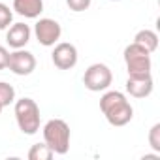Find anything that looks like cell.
Wrapping results in <instances>:
<instances>
[{
  "label": "cell",
  "mask_w": 160,
  "mask_h": 160,
  "mask_svg": "<svg viewBox=\"0 0 160 160\" xmlns=\"http://www.w3.org/2000/svg\"><path fill=\"white\" fill-rule=\"evenodd\" d=\"M91 2H92V0H66L68 8H70L72 12H75V13L89 10V8H91Z\"/></svg>",
  "instance_id": "17"
},
{
  "label": "cell",
  "mask_w": 160,
  "mask_h": 160,
  "mask_svg": "<svg viewBox=\"0 0 160 160\" xmlns=\"http://www.w3.org/2000/svg\"><path fill=\"white\" fill-rule=\"evenodd\" d=\"M34 34L40 45L43 47H53L55 43H58L60 36H62V27L58 21L49 19V17H42L38 19V23L34 25Z\"/></svg>",
  "instance_id": "6"
},
{
  "label": "cell",
  "mask_w": 160,
  "mask_h": 160,
  "mask_svg": "<svg viewBox=\"0 0 160 160\" xmlns=\"http://www.w3.org/2000/svg\"><path fill=\"white\" fill-rule=\"evenodd\" d=\"M13 10L25 19H36L43 12V0H13Z\"/></svg>",
  "instance_id": "11"
},
{
  "label": "cell",
  "mask_w": 160,
  "mask_h": 160,
  "mask_svg": "<svg viewBox=\"0 0 160 160\" xmlns=\"http://www.w3.org/2000/svg\"><path fill=\"white\" fill-rule=\"evenodd\" d=\"M8 58H10V51L4 45H0V70L8 68Z\"/></svg>",
  "instance_id": "18"
},
{
  "label": "cell",
  "mask_w": 160,
  "mask_h": 160,
  "mask_svg": "<svg viewBox=\"0 0 160 160\" xmlns=\"http://www.w3.org/2000/svg\"><path fill=\"white\" fill-rule=\"evenodd\" d=\"M134 43H138V45H141L145 51H149L151 55L158 49V34L154 32V30H151V28H143V30H139L136 36H134Z\"/></svg>",
  "instance_id": "12"
},
{
  "label": "cell",
  "mask_w": 160,
  "mask_h": 160,
  "mask_svg": "<svg viewBox=\"0 0 160 160\" xmlns=\"http://www.w3.org/2000/svg\"><path fill=\"white\" fill-rule=\"evenodd\" d=\"M113 83V73L109 70L108 64H102V62H94L91 64L85 73H83V85L85 89H89L91 92H102V91H108Z\"/></svg>",
  "instance_id": "5"
},
{
  "label": "cell",
  "mask_w": 160,
  "mask_h": 160,
  "mask_svg": "<svg viewBox=\"0 0 160 160\" xmlns=\"http://www.w3.org/2000/svg\"><path fill=\"white\" fill-rule=\"evenodd\" d=\"M8 70L15 75H30L36 70V57L27 49H13L8 58Z\"/></svg>",
  "instance_id": "7"
},
{
  "label": "cell",
  "mask_w": 160,
  "mask_h": 160,
  "mask_svg": "<svg viewBox=\"0 0 160 160\" xmlns=\"http://www.w3.org/2000/svg\"><path fill=\"white\" fill-rule=\"evenodd\" d=\"M77 58H79V55H77V49L73 43H70V42L55 43V49L51 53V60L58 70H72L77 64Z\"/></svg>",
  "instance_id": "8"
},
{
  "label": "cell",
  "mask_w": 160,
  "mask_h": 160,
  "mask_svg": "<svg viewBox=\"0 0 160 160\" xmlns=\"http://www.w3.org/2000/svg\"><path fill=\"white\" fill-rule=\"evenodd\" d=\"M100 111L104 113L106 121L111 126H124L134 117V108L130 106L124 92L119 91H106L100 98Z\"/></svg>",
  "instance_id": "1"
},
{
  "label": "cell",
  "mask_w": 160,
  "mask_h": 160,
  "mask_svg": "<svg viewBox=\"0 0 160 160\" xmlns=\"http://www.w3.org/2000/svg\"><path fill=\"white\" fill-rule=\"evenodd\" d=\"M55 152L49 149L47 143H36L28 151V160H51Z\"/></svg>",
  "instance_id": "13"
},
{
  "label": "cell",
  "mask_w": 160,
  "mask_h": 160,
  "mask_svg": "<svg viewBox=\"0 0 160 160\" xmlns=\"http://www.w3.org/2000/svg\"><path fill=\"white\" fill-rule=\"evenodd\" d=\"M43 143L49 145V149L55 154H66L70 149V126L62 119H51L43 124Z\"/></svg>",
  "instance_id": "2"
},
{
  "label": "cell",
  "mask_w": 160,
  "mask_h": 160,
  "mask_svg": "<svg viewBox=\"0 0 160 160\" xmlns=\"http://www.w3.org/2000/svg\"><path fill=\"white\" fill-rule=\"evenodd\" d=\"M111 2H119V0H111Z\"/></svg>",
  "instance_id": "20"
},
{
  "label": "cell",
  "mask_w": 160,
  "mask_h": 160,
  "mask_svg": "<svg viewBox=\"0 0 160 160\" xmlns=\"http://www.w3.org/2000/svg\"><path fill=\"white\" fill-rule=\"evenodd\" d=\"M2 109H4V108H2V106H0V113H2Z\"/></svg>",
  "instance_id": "19"
},
{
  "label": "cell",
  "mask_w": 160,
  "mask_h": 160,
  "mask_svg": "<svg viewBox=\"0 0 160 160\" xmlns=\"http://www.w3.org/2000/svg\"><path fill=\"white\" fill-rule=\"evenodd\" d=\"M6 42L12 49H23L28 42H30V27L25 25V23H12L8 28H6Z\"/></svg>",
  "instance_id": "10"
},
{
  "label": "cell",
  "mask_w": 160,
  "mask_h": 160,
  "mask_svg": "<svg viewBox=\"0 0 160 160\" xmlns=\"http://www.w3.org/2000/svg\"><path fill=\"white\" fill-rule=\"evenodd\" d=\"M12 23H13V12L10 10V6L0 2V30H6Z\"/></svg>",
  "instance_id": "16"
},
{
  "label": "cell",
  "mask_w": 160,
  "mask_h": 160,
  "mask_svg": "<svg viewBox=\"0 0 160 160\" xmlns=\"http://www.w3.org/2000/svg\"><path fill=\"white\" fill-rule=\"evenodd\" d=\"M13 102H15V89L6 81H0V106L6 108Z\"/></svg>",
  "instance_id": "14"
},
{
  "label": "cell",
  "mask_w": 160,
  "mask_h": 160,
  "mask_svg": "<svg viewBox=\"0 0 160 160\" xmlns=\"http://www.w3.org/2000/svg\"><path fill=\"white\" fill-rule=\"evenodd\" d=\"M124 64L128 70V75H143V73H151L152 68V60H151V53L145 51L141 45L138 43H130L124 47Z\"/></svg>",
  "instance_id": "4"
},
{
  "label": "cell",
  "mask_w": 160,
  "mask_h": 160,
  "mask_svg": "<svg viewBox=\"0 0 160 160\" xmlns=\"http://www.w3.org/2000/svg\"><path fill=\"white\" fill-rule=\"evenodd\" d=\"M149 145L154 152L160 154V122H154L149 130Z\"/></svg>",
  "instance_id": "15"
},
{
  "label": "cell",
  "mask_w": 160,
  "mask_h": 160,
  "mask_svg": "<svg viewBox=\"0 0 160 160\" xmlns=\"http://www.w3.org/2000/svg\"><path fill=\"white\" fill-rule=\"evenodd\" d=\"M152 89H154V83H152L151 73L128 75V79H126V92L134 98H147V96H151Z\"/></svg>",
  "instance_id": "9"
},
{
  "label": "cell",
  "mask_w": 160,
  "mask_h": 160,
  "mask_svg": "<svg viewBox=\"0 0 160 160\" xmlns=\"http://www.w3.org/2000/svg\"><path fill=\"white\" fill-rule=\"evenodd\" d=\"M15 121L23 134L34 136L40 130V108L32 98H19L15 100Z\"/></svg>",
  "instance_id": "3"
}]
</instances>
